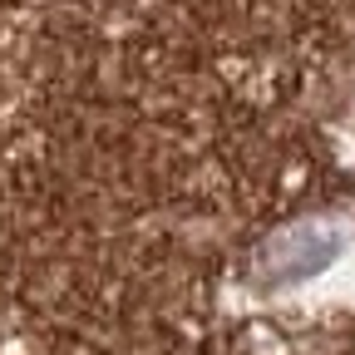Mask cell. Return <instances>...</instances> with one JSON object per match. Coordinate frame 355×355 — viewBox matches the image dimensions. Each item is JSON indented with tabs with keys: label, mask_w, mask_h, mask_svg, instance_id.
<instances>
[{
	"label": "cell",
	"mask_w": 355,
	"mask_h": 355,
	"mask_svg": "<svg viewBox=\"0 0 355 355\" xmlns=\"http://www.w3.org/2000/svg\"><path fill=\"white\" fill-rule=\"evenodd\" d=\"M340 247H345V237L331 227V222H301V227L272 237L257 252V282L272 286V291L306 286V282L326 277L340 261Z\"/></svg>",
	"instance_id": "6da1fadb"
}]
</instances>
